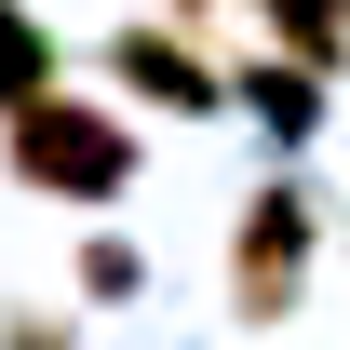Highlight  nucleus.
<instances>
[{"label":"nucleus","instance_id":"f03ea898","mask_svg":"<svg viewBox=\"0 0 350 350\" xmlns=\"http://www.w3.org/2000/svg\"><path fill=\"white\" fill-rule=\"evenodd\" d=\"M297 256H310V189H256L243 216V310H297Z\"/></svg>","mask_w":350,"mask_h":350},{"label":"nucleus","instance_id":"423d86ee","mask_svg":"<svg viewBox=\"0 0 350 350\" xmlns=\"http://www.w3.org/2000/svg\"><path fill=\"white\" fill-rule=\"evenodd\" d=\"M256 108H269L283 135H297V122H323V68H297V54H283V68H256Z\"/></svg>","mask_w":350,"mask_h":350},{"label":"nucleus","instance_id":"0eeeda50","mask_svg":"<svg viewBox=\"0 0 350 350\" xmlns=\"http://www.w3.org/2000/svg\"><path fill=\"white\" fill-rule=\"evenodd\" d=\"M175 14H202V0H175Z\"/></svg>","mask_w":350,"mask_h":350},{"label":"nucleus","instance_id":"f257e3e1","mask_svg":"<svg viewBox=\"0 0 350 350\" xmlns=\"http://www.w3.org/2000/svg\"><path fill=\"white\" fill-rule=\"evenodd\" d=\"M14 175L54 189V202H108V189L135 175V135L108 122V108H81V94H41V108L14 122Z\"/></svg>","mask_w":350,"mask_h":350},{"label":"nucleus","instance_id":"7ed1b4c3","mask_svg":"<svg viewBox=\"0 0 350 350\" xmlns=\"http://www.w3.org/2000/svg\"><path fill=\"white\" fill-rule=\"evenodd\" d=\"M122 68H135V94H148V108H216V94H229L202 54L175 41V27H135V41H122Z\"/></svg>","mask_w":350,"mask_h":350},{"label":"nucleus","instance_id":"20e7f679","mask_svg":"<svg viewBox=\"0 0 350 350\" xmlns=\"http://www.w3.org/2000/svg\"><path fill=\"white\" fill-rule=\"evenodd\" d=\"M41 27H27V14H0V108H14V122H27V108H41Z\"/></svg>","mask_w":350,"mask_h":350},{"label":"nucleus","instance_id":"39448f33","mask_svg":"<svg viewBox=\"0 0 350 350\" xmlns=\"http://www.w3.org/2000/svg\"><path fill=\"white\" fill-rule=\"evenodd\" d=\"M269 27L310 54V68H337V27H350V0H269Z\"/></svg>","mask_w":350,"mask_h":350}]
</instances>
